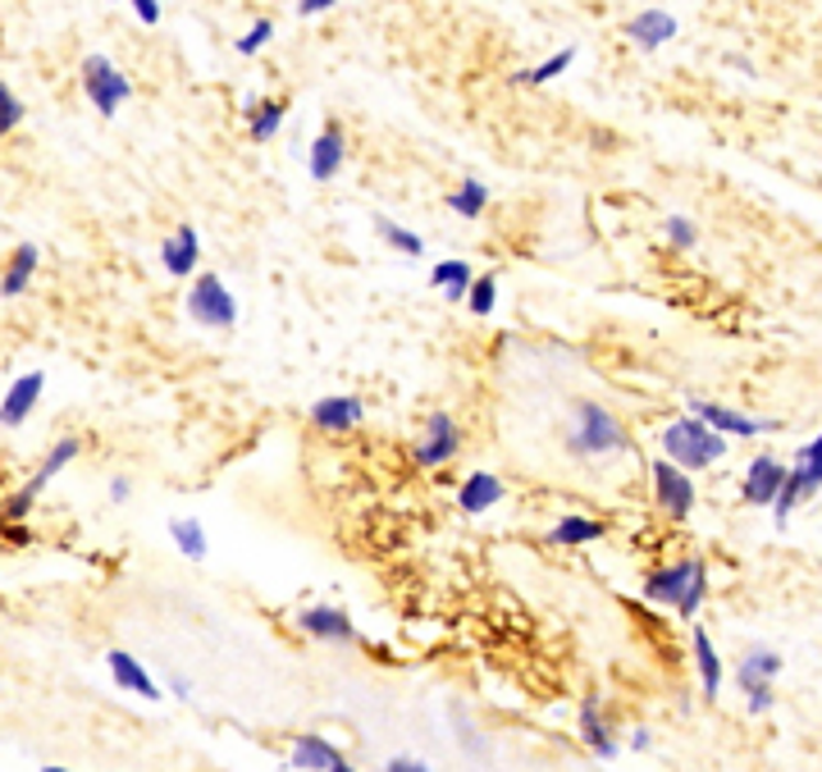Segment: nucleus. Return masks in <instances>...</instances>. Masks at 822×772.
<instances>
[{
    "label": "nucleus",
    "mask_w": 822,
    "mask_h": 772,
    "mask_svg": "<svg viewBox=\"0 0 822 772\" xmlns=\"http://www.w3.org/2000/svg\"><path fill=\"white\" fill-rule=\"evenodd\" d=\"M457 448H462V430H457L448 412H435L425 421V439L416 444V461L420 467H443V461L457 457Z\"/></svg>",
    "instance_id": "9"
},
{
    "label": "nucleus",
    "mask_w": 822,
    "mask_h": 772,
    "mask_svg": "<svg viewBox=\"0 0 822 772\" xmlns=\"http://www.w3.org/2000/svg\"><path fill=\"white\" fill-rule=\"evenodd\" d=\"M388 772H425V759H412V754H398L388 763Z\"/></svg>",
    "instance_id": "40"
},
{
    "label": "nucleus",
    "mask_w": 822,
    "mask_h": 772,
    "mask_svg": "<svg viewBox=\"0 0 822 772\" xmlns=\"http://www.w3.org/2000/svg\"><path fill=\"white\" fill-rule=\"evenodd\" d=\"M690 416H699L704 425H713L717 435H741V439H754V435H764V430H768V421L741 416V412H731V407L704 403V398H690Z\"/></svg>",
    "instance_id": "12"
},
{
    "label": "nucleus",
    "mask_w": 822,
    "mask_h": 772,
    "mask_svg": "<svg viewBox=\"0 0 822 772\" xmlns=\"http://www.w3.org/2000/svg\"><path fill=\"white\" fill-rule=\"evenodd\" d=\"M781 476H786V467L777 457H754L749 461V471H745V480H741V499L745 503H754V508H768L772 503V493L781 489Z\"/></svg>",
    "instance_id": "13"
},
{
    "label": "nucleus",
    "mask_w": 822,
    "mask_h": 772,
    "mask_svg": "<svg viewBox=\"0 0 822 772\" xmlns=\"http://www.w3.org/2000/svg\"><path fill=\"white\" fill-rule=\"evenodd\" d=\"M503 480L494 476V471H475V476H467V485L457 489V508H462L467 517H480V512H490L494 503H503Z\"/></svg>",
    "instance_id": "18"
},
{
    "label": "nucleus",
    "mask_w": 822,
    "mask_h": 772,
    "mask_svg": "<svg viewBox=\"0 0 822 772\" xmlns=\"http://www.w3.org/2000/svg\"><path fill=\"white\" fill-rule=\"evenodd\" d=\"M494 293H498L494 274H484V280H475V274H471V284H467V306H471L475 316H490V312H494V302H498Z\"/></svg>",
    "instance_id": "34"
},
{
    "label": "nucleus",
    "mask_w": 822,
    "mask_h": 772,
    "mask_svg": "<svg viewBox=\"0 0 822 772\" xmlns=\"http://www.w3.org/2000/svg\"><path fill=\"white\" fill-rule=\"evenodd\" d=\"M293 768H320V772H348V754L333 750L325 736H302L293 746Z\"/></svg>",
    "instance_id": "20"
},
{
    "label": "nucleus",
    "mask_w": 822,
    "mask_h": 772,
    "mask_svg": "<svg viewBox=\"0 0 822 772\" xmlns=\"http://www.w3.org/2000/svg\"><path fill=\"white\" fill-rule=\"evenodd\" d=\"M365 416L361 398L352 393H339V398H320V403L311 407V425L316 430H329V435H343V430H357Z\"/></svg>",
    "instance_id": "16"
},
{
    "label": "nucleus",
    "mask_w": 822,
    "mask_h": 772,
    "mask_svg": "<svg viewBox=\"0 0 822 772\" xmlns=\"http://www.w3.org/2000/svg\"><path fill=\"white\" fill-rule=\"evenodd\" d=\"M270 37H274V23H270V19H256V23L248 28V33L238 37V55H256V51H261Z\"/></svg>",
    "instance_id": "36"
},
{
    "label": "nucleus",
    "mask_w": 822,
    "mask_h": 772,
    "mask_svg": "<svg viewBox=\"0 0 822 772\" xmlns=\"http://www.w3.org/2000/svg\"><path fill=\"white\" fill-rule=\"evenodd\" d=\"M581 740L599 759H617V740H613V731H607V722H603L599 695H585V704H581Z\"/></svg>",
    "instance_id": "22"
},
{
    "label": "nucleus",
    "mask_w": 822,
    "mask_h": 772,
    "mask_svg": "<svg viewBox=\"0 0 822 772\" xmlns=\"http://www.w3.org/2000/svg\"><path fill=\"white\" fill-rule=\"evenodd\" d=\"M169 691H174L178 699H193V682H188V676H183V672H174V676H169Z\"/></svg>",
    "instance_id": "41"
},
{
    "label": "nucleus",
    "mask_w": 822,
    "mask_h": 772,
    "mask_svg": "<svg viewBox=\"0 0 822 772\" xmlns=\"http://www.w3.org/2000/svg\"><path fill=\"white\" fill-rule=\"evenodd\" d=\"M297 627L316 635V640H329V644H352L357 640V627L343 608H302L297 612Z\"/></svg>",
    "instance_id": "11"
},
{
    "label": "nucleus",
    "mask_w": 822,
    "mask_h": 772,
    "mask_svg": "<svg viewBox=\"0 0 822 772\" xmlns=\"http://www.w3.org/2000/svg\"><path fill=\"white\" fill-rule=\"evenodd\" d=\"M129 493H133V485H129L124 476H114V480H110V499H114V503H124Z\"/></svg>",
    "instance_id": "42"
},
{
    "label": "nucleus",
    "mask_w": 822,
    "mask_h": 772,
    "mask_svg": "<svg viewBox=\"0 0 822 772\" xmlns=\"http://www.w3.org/2000/svg\"><path fill=\"white\" fill-rule=\"evenodd\" d=\"M694 663H699V676H704V695L717 699V691H722V659H717L704 627H694Z\"/></svg>",
    "instance_id": "25"
},
{
    "label": "nucleus",
    "mask_w": 822,
    "mask_h": 772,
    "mask_svg": "<svg viewBox=\"0 0 822 772\" xmlns=\"http://www.w3.org/2000/svg\"><path fill=\"white\" fill-rule=\"evenodd\" d=\"M649 746H654V736H649V731H635V736H631V750H635V754H645Z\"/></svg>",
    "instance_id": "43"
},
{
    "label": "nucleus",
    "mask_w": 822,
    "mask_h": 772,
    "mask_svg": "<svg viewBox=\"0 0 822 772\" xmlns=\"http://www.w3.org/2000/svg\"><path fill=\"white\" fill-rule=\"evenodd\" d=\"M667 242L681 247V252H690V247L699 242V229L686 220V215H672V220H667Z\"/></svg>",
    "instance_id": "37"
},
{
    "label": "nucleus",
    "mask_w": 822,
    "mask_h": 772,
    "mask_svg": "<svg viewBox=\"0 0 822 772\" xmlns=\"http://www.w3.org/2000/svg\"><path fill=\"white\" fill-rule=\"evenodd\" d=\"M78 448H83L78 439H59V444H55V448L46 453V461H42V467L33 471V480H28L23 489H14L10 499H6V508H0V512H6V521H23L28 512H33V503L42 499V489H46V485H51V480H55L59 471L69 467V461L78 457Z\"/></svg>",
    "instance_id": "5"
},
{
    "label": "nucleus",
    "mask_w": 822,
    "mask_h": 772,
    "mask_svg": "<svg viewBox=\"0 0 822 772\" xmlns=\"http://www.w3.org/2000/svg\"><path fill=\"white\" fill-rule=\"evenodd\" d=\"M42 393H46V376L42 370H28V376H19L6 393V403H0V425H10L19 430L28 416H33V407L42 403Z\"/></svg>",
    "instance_id": "10"
},
{
    "label": "nucleus",
    "mask_w": 822,
    "mask_h": 772,
    "mask_svg": "<svg viewBox=\"0 0 822 772\" xmlns=\"http://www.w3.org/2000/svg\"><path fill=\"white\" fill-rule=\"evenodd\" d=\"M188 316H193L201 329H216V334H229V329L238 325V302H233V293L224 289L220 274H197V280H193Z\"/></svg>",
    "instance_id": "3"
},
{
    "label": "nucleus",
    "mask_w": 822,
    "mask_h": 772,
    "mask_svg": "<svg viewBox=\"0 0 822 772\" xmlns=\"http://www.w3.org/2000/svg\"><path fill=\"white\" fill-rule=\"evenodd\" d=\"M37 261H42L37 247H33V242H19L14 252H10L6 274H0V297H19V293H28V284H33V274H37Z\"/></svg>",
    "instance_id": "21"
},
{
    "label": "nucleus",
    "mask_w": 822,
    "mask_h": 772,
    "mask_svg": "<svg viewBox=\"0 0 822 772\" xmlns=\"http://www.w3.org/2000/svg\"><path fill=\"white\" fill-rule=\"evenodd\" d=\"M567 448L576 457H603V453H622L631 448L626 430L617 425V416L599 407V403H576L571 407V430H567Z\"/></svg>",
    "instance_id": "2"
},
{
    "label": "nucleus",
    "mask_w": 822,
    "mask_h": 772,
    "mask_svg": "<svg viewBox=\"0 0 822 772\" xmlns=\"http://www.w3.org/2000/svg\"><path fill=\"white\" fill-rule=\"evenodd\" d=\"M662 453L672 457L681 471H704L726 457V435H717V430L704 425L699 416H681L662 430Z\"/></svg>",
    "instance_id": "1"
},
{
    "label": "nucleus",
    "mask_w": 822,
    "mask_h": 772,
    "mask_svg": "<svg viewBox=\"0 0 822 772\" xmlns=\"http://www.w3.org/2000/svg\"><path fill=\"white\" fill-rule=\"evenodd\" d=\"M603 540V526L599 521H585V517H562L554 531H548V544L554 548H581V544H594Z\"/></svg>",
    "instance_id": "24"
},
{
    "label": "nucleus",
    "mask_w": 822,
    "mask_h": 772,
    "mask_svg": "<svg viewBox=\"0 0 822 772\" xmlns=\"http://www.w3.org/2000/svg\"><path fill=\"white\" fill-rule=\"evenodd\" d=\"M284 101H261V106H252L248 110V133H252V142H270L274 133H280V123H284Z\"/></svg>",
    "instance_id": "29"
},
{
    "label": "nucleus",
    "mask_w": 822,
    "mask_h": 772,
    "mask_svg": "<svg viewBox=\"0 0 822 772\" xmlns=\"http://www.w3.org/2000/svg\"><path fill=\"white\" fill-rule=\"evenodd\" d=\"M23 115H28V106L19 101V91L10 83H0V138H10L23 123Z\"/></svg>",
    "instance_id": "33"
},
{
    "label": "nucleus",
    "mask_w": 822,
    "mask_h": 772,
    "mask_svg": "<svg viewBox=\"0 0 822 772\" xmlns=\"http://www.w3.org/2000/svg\"><path fill=\"white\" fill-rule=\"evenodd\" d=\"M626 37L639 46V51H658L677 37V19L667 10H639L631 23H626Z\"/></svg>",
    "instance_id": "17"
},
{
    "label": "nucleus",
    "mask_w": 822,
    "mask_h": 772,
    "mask_svg": "<svg viewBox=\"0 0 822 772\" xmlns=\"http://www.w3.org/2000/svg\"><path fill=\"white\" fill-rule=\"evenodd\" d=\"M375 233L393 247V252H403V257H420V252H425V242H420L412 229H398V225L388 220V215H375Z\"/></svg>",
    "instance_id": "31"
},
{
    "label": "nucleus",
    "mask_w": 822,
    "mask_h": 772,
    "mask_svg": "<svg viewBox=\"0 0 822 772\" xmlns=\"http://www.w3.org/2000/svg\"><path fill=\"white\" fill-rule=\"evenodd\" d=\"M777 672H781V659L772 650H749L741 659V672H736V682L741 691L749 695V714H768L772 708V686H777Z\"/></svg>",
    "instance_id": "6"
},
{
    "label": "nucleus",
    "mask_w": 822,
    "mask_h": 772,
    "mask_svg": "<svg viewBox=\"0 0 822 772\" xmlns=\"http://www.w3.org/2000/svg\"><path fill=\"white\" fill-rule=\"evenodd\" d=\"M343 156H348V142H343V129H325L311 151H307V165H311V178L316 183H329L333 174L343 170Z\"/></svg>",
    "instance_id": "19"
},
{
    "label": "nucleus",
    "mask_w": 822,
    "mask_h": 772,
    "mask_svg": "<svg viewBox=\"0 0 822 772\" xmlns=\"http://www.w3.org/2000/svg\"><path fill=\"white\" fill-rule=\"evenodd\" d=\"M133 10H138V19H142L146 28L161 23V0H133Z\"/></svg>",
    "instance_id": "38"
},
{
    "label": "nucleus",
    "mask_w": 822,
    "mask_h": 772,
    "mask_svg": "<svg viewBox=\"0 0 822 772\" xmlns=\"http://www.w3.org/2000/svg\"><path fill=\"white\" fill-rule=\"evenodd\" d=\"M197 257H201V238H197L193 225H178V229L161 242V265L174 274V280H188L193 265H197Z\"/></svg>",
    "instance_id": "15"
},
{
    "label": "nucleus",
    "mask_w": 822,
    "mask_h": 772,
    "mask_svg": "<svg viewBox=\"0 0 822 772\" xmlns=\"http://www.w3.org/2000/svg\"><path fill=\"white\" fill-rule=\"evenodd\" d=\"M106 667H110V676H114L119 691H129V695H138V699H161V686L151 682V672H146L129 650H110V654H106Z\"/></svg>",
    "instance_id": "14"
},
{
    "label": "nucleus",
    "mask_w": 822,
    "mask_h": 772,
    "mask_svg": "<svg viewBox=\"0 0 822 772\" xmlns=\"http://www.w3.org/2000/svg\"><path fill=\"white\" fill-rule=\"evenodd\" d=\"M339 0H297V14L302 19H316V14H325V10H333Z\"/></svg>",
    "instance_id": "39"
},
{
    "label": "nucleus",
    "mask_w": 822,
    "mask_h": 772,
    "mask_svg": "<svg viewBox=\"0 0 822 772\" xmlns=\"http://www.w3.org/2000/svg\"><path fill=\"white\" fill-rule=\"evenodd\" d=\"M704 595H709V567L694 563V572H690V580H686V590H681V599H677L672 608L690 622V617L699 612V604H704Z\"/></svg>",
    "instance_id": "32"
},
{
    "label": "nucleus",
    "mask_w": 822,
    "mask_h": 772,
    "mask_svg": "<svg viewBox=\"0 0 822 772\" xmlns=\"http://www.w3.org/2000/svg\"><path fill=\"white\" fill-rule=\"evenodd\" d=\"M430 284H435V289H448V297H467L471 265H467V261H439V265L430 270Z\"/></svg>",
    "instance_id": "30"
},
{
    "label": "nucleus",
    "mask_w": 822,
    "mask_h": 772,
    "mask_svg": "<svg viewBox=\"0 0 822 772\" xmlns=\"http://www.w3.org/2000/svg\"><path fill=\"white\" fill-rule=\"evenodd\" d=\"M571 59H576V46H562L558 55H548L544 65H535V69H522V74H512V83H516V87H544V83L562 78V74L571 69Z\"/></svg>",
    "instance_id": "26"
},
{
    "label": "nucleus",
    "mask_w": 822,
    "mask_h": 772,
    "mask_svg": "<svg viewBox=\"0 0 822 772\" xmlns=\"http://www.w3.org/2000/svg\"><path fill=\"white\" fill-rule=\"evenodd\" d=\"M818 485H822V457H800V467L781 476V489L772 493V503H768L772 517H777V526H786L790 508H796L800 499H813Z\"/></svg>",
    "instance_id": "8"
},
{
    "label": "nucleus",
    "mask_w": 822,
    "mask_h": 772,
    "mask_svg": "<svg viewBox=\"0 0 822 772\" xmlns=\"http://www.w3.org/2000/svg\"><path fill=\"white\" fill-rule=\"evenodd\" d=\"M83 91H87V101L97 106L106 119H114L119 106L133 97V83L119 74L106 55H87V59H83Z\"/></svg>",
    "instance_id": "4"
},
{
    "label": "nucleus",
    "mask_w": 822,
    "mask_h": 772,
    "mask_svg": "<svg viewBox=\"0 0 822 772\" xmlns=\"http://www.w3.org/2000/svg\"><path fill=\"white\" fill-rule=\"evenodd\" d=\"M169 540L178 544L183 558H193V563H201V558H206V531H201V521L174 517V521H169Z\"/></svg>",
    "instance_id": "27"
},
{
    "label": "nucleus",
    "mask_w": 822,
    "mask_h": 772,
    "mask_svg": "<svg viewBox=\"0 0 822 772\" xmlns=\"http://www.w3.org/2000/svg\"><path fill=\"white\" fill-rule=\"evenodd\" d=\"M654 493H658V508L667 512V517H690L694 512V485H690V476L677 467L672 457H658L654 461Z\"/></svg>",
    "instance_id": "7"
},
{
    "label": "nucleus",
    "mask_w": 822,
    "mask_h": 772,
    "mask_svg": "<svg viewBox=\"0 0 822 772\" xmlns=\"http://www.w3.org/2000/svg\"><path fill=\"white\" fill-rule=\"evenodd\" d=\"M484 202H490V188H484L480 178H467L457 193H448V210H457L462 220H480V215H484Z\"/></svg>",
    "instance_id": "28"
},
{
    "label": "nucleus",
    "mask_w": 822,
    "mask_h": 772,
    "mask_svg": "<svg viewBox=\"0 0 822 772\" xmlns=\"http://www.w3.org/2000/svg\"><path fill=\"white\" fill-rule=\"evenodd\" d=\"M452 718L462 722V731H457V740H462V750H467L471 759H490V746H484V740L475 736V727L467 722V708H462V704H452Z\"/></svg>",
    "instance_id": "35"
},
{
    "label": "nucleus",
    "mask_w": 822,
    "mask_h": 772,
    "mask_svg": "<svg viewBox=\"0 0 822 772\" xmlns=\"http://www.w3.org/2000/svg\"><path fill=\"white\" fill-rule=\"evenodd\" d=\"M694 563H699V558H686V563L667 567V572H654V576L645 580V599H649V604H677L681 590H686V580H690V572H694Z\"/></svg>",
    "instance_id": "23"
}]
</instances>
